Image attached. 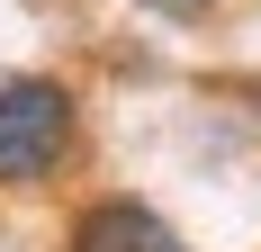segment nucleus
I'll use <instances>...</instances> for the list:
<instances>
[{"label": "nucleus", "mask_w": 261, "mask_h": 252, "mask_svg": "<svg viewBox=\"0 0 261 252\" xmlns=\"http://www.w3.org/2000/svg\"><path fill=\"white\" fill-rule=\"evenodd\" d=\"M72 153V90L45 72L0 81V189H36Z\"/></svg>", "instance_id": "1"}, {"label": "nucleus", "mask_w": 261, "mask_h": 252, "mask_svg": "<svg viewBox=\"0 0 261 252\" xmlns=\"http://www.w3.org/2000/svg\"><path fill=\"white\" fill-rule=\"evenodd\" d=\"M72 252H189V243H180V225H171L162 207H144V198H99V207L72 225Z\"/></svg>", "instance_id": "2"}, {"label": "nucleus", "mask_w": 261, "mask_h": 252, "mask_svg": "<svg viewBox=\"0 0 261 252\" xmlns=\"http://www.w3.org/2000/svg\"><path fill=\"white\" fill-rule=\"evenodd\" d=\"M144 9H162V18H207L216 0H144Z\"/></svg>", "instance_id": "3"}]
</instances>
